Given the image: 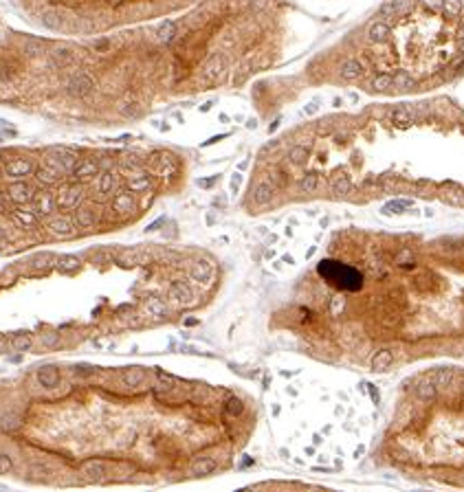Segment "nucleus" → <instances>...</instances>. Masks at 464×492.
Segmentation results:
<instances>
[{"mask_svg": "<svg viewBox=\"0 0 464 492\" xmlns=\"http://www.w3.org/2000/svg\"><path fill=\"white\" fill-rule=\"evenodd\" d=\"M84 198V187L82 184H68L60 191V196L55 198V207L60 211H68V209H77L79 202Z\"/></svg>", "mask_w": 464, "mask_h": 492, "instance_id": "1", "label": "nucleus"}, {"mask_svg": "<svg viewBox=\"0 0 464 492\" xmlns=\"http://www.w3.org/2000/svg\"><path fill=\"white\" fill-rule=\"evenodd\" d=\"M66 88H68V92L73 97H86V94H91L95 91V79L88 73H77L70 77Z\"/></svg>", "mask_w": 464, "mask_h": 492, "instance_id": "2", "label": "nucleus"}, {"mask_svg": "<svg viewBox=\"0 0 464 492\" xmlns=\"http://www.w3.org/2000/svg\"><path fill=\"white\" fill-rule=\"evenodd\" d=\"M7 193H9V198H11L16 205H27V202L33 200V189H31V184L27 183L25 178H20V181H13L7 187Z\"/></svg>", "mask_w": 464, "mask_h": 492, "instance_id": "3", "label": "nucleus"}, {"mask_svg": "<svg viewBox=\"0 0 464 492\" xmlns=\"http://www.w3.org/2000/svg\"><path fill=\"white\" fill-rule=\"evenodd\" d=\"M75 222H70L68 217H53V220H49V224H46V229H49V233L53 235V238H60V240H68L75 235Z\"/></svg>", "mask_w": 464, "mask_h": 492, "instance_id": "4", "label": "nucleus"}, {"mask_svg": "<svg viewBox=\"0 0 464 492\" xmlns=\"http://www.w3.org/2000/svg\"><path fill=\"white\" fill-rule=\"evenodd\" d=\"M167 299L176 306H189L194 301V292L189 290L187 283L183 281H172L167 288Z\"/></svg>", "mask_w": 464, "mask_h": 492, "instance_id": "5", "label": "nucleus"}, {"mask_svg": "<svg viewBox=\"0 0 464 492\" xmlns=\"http://www.w3.org/2000/svg\"><path fill=\"white\" fill-rule=\"evenodd\" d=\"M4 174L13 181H20V178H27L33 174V163L29 158H11L4 165Z\"/></svg>", "mask_w": 464, "mask_h": 492, "instance_id": "6", "label": "nucleus"}, {"mask_svg": "<svg viewBox=\"0 0 464 492\" xmlns=\"http://www.w3.org/2000/svg\"><path fill=\"white\" fill-rule=\"evenodd\" d=\"M110 209H112V214H117V215H130L132 211L136 209L134 193L132 191H119L115 198H112Z\"/></svg>", "mask_w": 464, "mask_h": 492, "instance_id": "7", "label": "nucleus"}, {"mask_svg": "<svg viewBox=\"0 0 464 492\" xmlns=\"http://www.w3.org/2000/svg\"><path fill=\"white\" fill-rule=\"evenodd\" d=\"M33 211L35 214H42V215H51L58 207H55V198L51 196L49 191H40V193H33Z\"/></svg>", "mask_w": 464, "mask_h": 492, "instance_id": "8", "label": "nucleus"}, {"mask_svg": "<svg viewBox=\"0 0 464 492\" xmlns=\"http://www.w3.org/2000/svg\"><path fill=\"white\" fill-rule=\"evenodd\" d=\"M37 382L44 389H55L60 385V369L55 365H44L37 369Z\"/></svg>", "mask_w": 464, "mask_h": 492, "instance_id": "9", "label": "nucleus"}, {"mask_svg": "<svg viewBox=\"0 0 464 492\" xmlns=\"http://www.w3.org/2000/svg\"><path fill=\"white\" fill-rule=\"evenodd\" d=\"M99 220L97 209L91 205H79L77 211H75V224L82 226V229H88V226H95Z\"/></svg>", "mask_w": 464, "mask_h": 492, "instance_id": "10", "label": "nucleus"}, {"mask_svg": "<svg viewBox=\"0 0 464 492\" xmlns=\"http://www.w3.org/2000/svg\"><path fill=\"white\" fill-rule=\"evenodd\" d=\"M143 248H139V246H132V248H124L119 255H117V262L121 264L124 268H130V266H139V264H143Z\"/></svg>", "mask_w": 464, "mask_h": 492, "instance_id": "11", "label": "nucleus"}, {"mask_svg": "<svg viewBox=\"0 0 464 492\" xmlns=\"http://www.w3.org/2000/svg\"><path fill=\"white\" fill-rule=\"evenodd\" d=\"M70 174H73L77 181H88V178H93V176H97L99 174V165H97V160H93V158L79 160Z\"/></svg>", "mask_w": 464, "mask_h": 492, "instance_id": "12", "label": "nucleus"}, {"mask_svg": "<svg viewBox=\"0 0 464 492\" xmlns=\"http://www.w3.org/2000/svg\"><path fill=\"white\" fill-rule=\"evenodd\" d=\"M189 277H192L194 281H209V279L214 277V266H211L209 262H205V259H198V262H194L192 268H189Z\"/></svg>", "mask_w": 464, "mask_h": 492, "instance_id": "13", "label": "nucleus"}, {"mask_svg": "<svg viewBox=\"0 0 464 492\" xmlns=\"http://www.w3.org/2000/svg\"><path fill=\"white\" fill-rule=\"evenodd\" d=\"M273 191H275L273 183L262 181V183L258 184V187L253 189V202H255V205H260V207L268 205V202H271V198H273Z\"/></svg>", "mask_w": 464, "mask_h": 492, "instance_id": "14", "label": "nucleus"}, {"mask_svg": "<svg viewBox=\"0 0 464 492\" xmlns=\"http://www.w3.org/2000/svg\"><path fill=\"white\" fill-rule=\"evenodd\" d=\"M79 266H82V259H79L77 255H62V257H58V262H55V268H58L60 273H64V275L77 273Z\"/></svg>", "mask_w": 464, "mask_h": 492, "instance_id": "15", "label": "nucleus"}, {"mask_svg": "<svg viewBox=\"0 0 464 492\" xmlns=\"http://www.w3.org/2000/svg\"><path fill=\"white\" fill-rule=\"evenodd\" d=\"M143 308L145 312H148V316H167V304H165L163 299H159V297H148V299L143 301Z\"/></svg>", "mask_w": 464, "mask_h": 492, "instance_id": "16", "label": "nucleus"}, {"mask_svg": "<svg viewBox=\"0 0 464 492\" xmlns=\"http://www.w3.org/2000/svg\"><path fill=\"white\" fill-rule=\"evenodd\" d=\"M35 178H37V181H40L42 184H58L60 181H62V176H60V172H58V169L49 167L46 163L42 165V167H37Z\"/></svg>", "mask_w": 464, "mask_h": 492, "instance_id": "17", "label": "nucleus"}, {"mask_svg": "<svg viewBox=\"0 0 464 492\" xmlns=\"http://www.w3.org/2000/svg\"><path fill=\"white\" fill-rule=\"evenodd\" d=\"M216 468H218V461L214 460V457H200V460L192 466V475L205 477V475H211Z\"/></svg>", "mask_w": 464, "mask_h": 492, "instance_id": "18", "label": "nucleus"}, {"mask_svg": "<svg viewBox=\"0 0 464 492\" xmlns=\"http://www.w3.org/2000/svg\"><path fill=\"white\" fill-rule=\"evenodd\" d=\"M145 376H148L145 367H130L124 371V385L126 387H139L141 382L145 380Z\"/></svg>", "mask_w": 464, "mask_h": 492, "instance_id": "19", "label": "nucleus"}, {"mask_svg": "<svg viewBox=\"0 0 464 492\" xmlns=\"http://www.w3.org/2000/svg\"><path fill=\"white\" fill-rule=\"evenodd\" d=\"M82 472L88 477V479H101L103 475H106V466H103V461L99 460H91V461H84L82 463Z\"/></svg>", "mask_w": 464, "mask_h": 492, "instance_id": "20", "label": "nucleus"}, {"mask_svg": "<svg viewBox=\"0 0 464 492\" xmlns=\"http://www.w3.org/2000/svg\"><path fill=\"white\" fill-rule=\"evenodd\" d=\"M222 70H225V58H222L220 53L211 55V58L207 60V64H205V77L214 79V77H218V75H222Z\"/></svg>", "mask_w": 464, "mask_h": 492, "instance_id": "21", "label": "nucleus"}, {"mask_svg": "<svg viewBox=\"0 0 464 492\" xmlns=\"http://www.w3.org/2000/svg\"><path fill=\"white\" fill-rule=\"evenodd\" d=\"M363 75V64L359 60H345L341 64V77L343 79H357Z\"/></svg>", "mask_w": 464, "mask_h": 492, "instance_id": "22", "label": "nucleus"}, {"mask_svg": "<svg viewBox=\"0 0 464 492\" xmlns=\"http://www.w3.org/2000/svg\"><path fill=\"white\" fill-rule=\"evenodd\" d=\"M11 217L25 229H31V226H37V214L35 211H27V209H16L11 214Z\"/></svg>", "mask_w": 464, "mask_h": 492, "instance_id": "23", "label": "nucleus"}, {"mask_svg": "<svg viewBox=\"0 0 464 492\" xmlns=\"http://www.w3.org/2000/svg\"><path fill=\"white\" fill-rule=\"evenodd\" d=\"M174 37H176V22H172V20L163 22V25L159 27V31H156V40H159L161 44H169V42H174Z\"/></svg>", "mask_w": 464, "mask_h": 492, "instance_id": "24", "label": "nucleus"}, {"mask_svg": "<svg viewBox=\"0 0 464 492\" xmlns=\"http://www.w3.org/2000/svg\"><path fill=\"white\" fill-rule=\"evenodd\" d=\"M390 37V27L385 22H372V27L367 29V40L370 42H385Z\"/></svg>", "mask_w": 464, "mask_h": 492, "instance_id": "25", "label": "nucleus"}, {"mask_svg": "<svg viewBox=\"0 0 464 492\" xmlns=\"http://www.w3.org/2000/svg\"><path fill=\"white\" fill-rule=\"evenodd\" d=\"M51 60H53V64L55 66H68V64H73L75 62V55H73V51L70 49H66V46H60V49H55L53 53H51Z\"/></svg>", "mask_w": 464, "mask_h": 492, "instance_id": "26", "label": "nucleus"}, {"mask_svg": "<svg viewBox=\"0 0 464 492\" xmlns=\"http://www.w3.org/2000/svg\"><path fill=\"white\" fill-rule=\"evenodd\" d=\"M128 187H130V191H132V193L143 191V189H148V187H150V176H145L143 172L132 174V176L128 178Z\"/></svg>", "mask_w": 464, "mask_h": 492, "instance_id": "27", "label": "nucleus"}, {"mask_svg": "<svg viewBox=\"0 0 464 492\" xmlns=\"http://www.w3.org/2000/svg\"><path fill=\"white\" fill-rule=\"evenodd\" d=\"M31 345H33V338H31V334H27V332H16L11 337V347L16 349V352H29L31 349Z\"/></svg>", "mask_w": 464, "mask_h": 492, "instance_id": "28", "label": "nucleus"}, {"mask_svg": "<svg viewBox=\"0 0 464 492\" xmlns=\"http://www.w3.org/2000/svg\"><path fill=\"white\" fill-rule=\"evenodd\" d=\"M22 420L18 413H13V411H9V413H2L0 415V430H7V433H11V430L20 429Z\"/></svg>", "mask_w": 464, "mask_h": 492, "instance_id": "29", "label": "nucleus"}, {"mask_svg": "<svg viewBox=\"0 0 464 492\" xmlns=\"http://www.w3.org/2000/svg\"><path fill=\"white\" fill-rule=\"evenodd\" d=\"M55 262H58V259H55L53 253H40L31 259V266L35 268V271H49L51 266H55Z\"/></svg>", "mask_w": 464, "mask_h": 492, "instance_id": "30", "label": "nucleus"}, {"mask_svg": "<svg viewBox=\"0 0 464 492\" xmlns=\"http://www.w3.org/2000/svg\"><path fill=\"white\" fill-rule=\"evenodd\" d=\"M350 187H352V183H350V176L348 174H337L332 181V193H337V196H341V193H348Z\"/></svg>", "mask_w": 464, "mask_h": 492, "instance_id": "31", "label": "nucleus"}, {"mask_svg": "<svg viewBox=\"0 0 464 492\" xmlns=\"http://www.w3.org/2000/svg\"><path fill=\"white\" fill-rule=\"evenodd\" d=\"M112 184H115V174L112 172H103L99 176V183H97V191L99 196H106V193L112 191Z\"/></svg>", "mask_w": 464, "mask_h": 492, "instance_id": "32", "label": "nucleus"}, {"mask_svg": "<svg viewBox=\"0 0 464 492\" xmlns=\"http://www.w3.org/2000/svg\"><path fill=\"white\" fill-rule=\"evenodd\" d=\"M394 86V77L392 75H376V77L372 79V88L376 92H385V91H390V88Z\"/></svg>", "mask_w": 464, "mask_h": 492, "instance_id": "33", "label": "nucleus"}, {"mask_svg": "<svg viewBox=\"0 0 464 492\" xmlns=\"http://www.w3.org/2000/svg\"><path fill=\"white\" fill-rule=\"evenodd\" d=\"M115 255H112L110 248H97L95 253H91V262L99 264V266H106V264H112Z\"/></svg>", "mask_w": 464, "mask_h": 492, "instance_id": "34", "label": "nucleus"}, {"mask_svg": "<svg viewBox=\"0 0 464 492\" xmlns=\"http://www.w3.org/2000/svg\"><path fill=\"white\" fill-rule=\"evenodd\" d=\"M317 184H319V174L310 172V174H306V176L299 181V189H301V191H306V193H312L317 189Z\"/></svg>", "mask_w": 464, "mask_h": 492, "instance_id": "35", "label": "nucleus"}, {"mask_svg": "<svg viewBox=\"0 0 464 492\" xmlns=\"http://www.w3.org/2000/svg\"><path fill=\"white\" fill-rule=\"evenodd\" d=\"M288 158H291L293 165H301V163H306V158H308V150H306L304 145H295V148L288 152Z\"/></svg>", "mask_w": 464, "mask_h": 492, "instance_id": "36", "label": "nucleus"}, {"mask_svg": "<svg viewBox=\"0 0 464 492\" xmlns=\"http://www.w3.org/2000/svg\"><path fill=\"white\" fill-rule=\"evenodd\" d=\"M25 53L29 55V58H37V55L44 53V42L40 40H27L25 42Z\"/></svg>", "mask_w": 464, "mask_h": 492, "instance_id": "37", "label": "nucleus"}, {"mask_svg": "<svg viewBox=\"0 0 464 492\" xmlns=\"http://www.w3.org/2000/svg\"><path fill=\"white\" fill-rule=\"evenodd\" d=\"M225 411L231 415V418H238V415H242V411H244L242 400H240V398H229V400H227V404H225Z\"/></svg>", "mask_w": 464, "mask_h": 492, "instance_id": "38", "label": "nucleus"}, {"mask_svg": "<svg viewBox=\"0 0 464 492\" xmlns=\"http://www.w3.org/2000/svg\"><path fill=\"white\" fill-rule=\"evenodd\" d=\"M394 86L398 88V91H411V88H414V79L407 73H398L394 77Z\"/></svg>", "mask_w": 464, "mask_h": 492, "instance_id": "39", "label": "nucleus"}, {"mask_svg": "<svg viewBox=\"0 0 464 492\" xmlns=\"http://www.w3.org/2000/svg\"><path fill=\"white\" fill-rule=\"evenodd\" d=\"M392 123H394V125L405 127V125H409V123H411V115L407 110H402V108H400V110H394V112H392Z\"/></svg>", "mask_w": 464, "mask_h": 492, "instance_id": "40", "label": "nucleus"}, {"mask_svg": "<svg viewBox=\"0 0 464 492\" xmlns=\"http://www.w3.org/2000/svg\"><path fill=\"white\" fill-rule=\"evenodd\" d=\"M60 343V332H44L40 334V345L42 347H55Z\"/></svg>", "mask_w": 464, "mask_h": 492, "instance_id": "41", "label": "nucleus"}, {"mask_svg": "<svg viewBox=\"0 0 464 492\" xmlns=\"http://www.w3.org/2000/svg\"><path fill=\"white\" fill-rule=\"evenodd\" d=\"M440 4L444 7V11H447L449 16H458V13L462 11V0H442Z\"/></svg>", "mask_w": 464, "mask_h": 492, "instance_id": "42", "label": "nucleus"}, {"mask_svg": "<svg viewBox=\"0 0 464 492\" xmlns=\"http://www.w3.org/2000/svg\"><path fill=\"white\" fill-rule=\"evenodd\" d=\"M13 468V461L9 455H4V453H0V475H7V472H11Z\"/></svg>", "mask_w": 464, "mask_h": 492, "instance_id": "43", "label": "nucleus"}, {"mask_svg": "<svg viewBox=\"0 0 464 492\" xmlns=\"http://www.w3.org/2000/svg\"><path fill=\"white\" fill-rule=\"evenodd\" d=\"M156 376H159L161 382H167V385H176V378L169 376V373H163L161 369H156Z\"/></svg>", "mask_w": 464, "mask_h": 492, "instance_id": "44", "label": "nucleus"}, {"mask_svg": "<svg viewBox=\"0 0 464 492\" xmlns=\"http://www.w3.org/2000/svg\"><path fill=\"white\" fill-rule=\"evenodd\" d=\"M161 224H165V217H159V220L152 222V224H150L145 231H148V233H154V231H159V226H161Z\"/></svg>", "mask_w": 464, "mask_h": 492, "instance_id": "45", "label": "nucleus"}, {"mask_svg": "<svg viewBox=\"0 0 464 492\" xmlns=\"http://www.w3.org/2000/svg\"><path fill=\"white\" fill-rule=\"evenodd\" d=\"M251 4H253V7L260 11V9H264L268 4V0H251Z\"/></svg>", "mask_w": 464, "mask_h": 492, "instance_id": "46", "label": "nucleus"}, {"mask_svg": "<svg viewBox=\"0 0 464 492\" xmlns=\"http://www.w3.org/2000/svg\"><path fill=\"white\" fill-rule=\"evenodd\" d=\"M427 4H438V2H442V0H425Z\"/></svg>", "mask_w": 464, "mask_h": 492, "instance_id": "47", "label": "nucleus"}, {"mask_svg": "<svg viewBox=\"0 0 464 492\" xmlns=\"http://www.w3.org/2000/svg\"><path fill=\"white\" fill-rule=\"evenodd\" d=\"M2 205H4V200H2V193H0V209H2Z\"/></svg>", "mask_w": 464, "mask_h": 492, "instance_id": "48", "label": "nucleus"}, {"mask_svg": "<svg viewBox=\"0 0 464 492\" xmlns=\"http://www.w3.org/2000/svg\"><path fill=\"white\" fill-rule=\"evenodd\" d=\"M2 238H4V231H2V229H0V240H2Z\"/></svg>", "mask_w": 464, "mask_h": 492, "instance_id": "49", "label": "nucleus"}, {"mask_svg": "<svg viewBox=\"0 0 464 492\" xmlns=\"http://www.w3.org/2000/svg\"><path fill=\"white\" fill-rule=\"evenodd\" d=\"M460 37H462V40H464V27H462V31H460Z\"/></svg>", "mask_w": 464, "mask_h": 492, "instance_id": "50", "label": "nucleus"}]
</instances>
